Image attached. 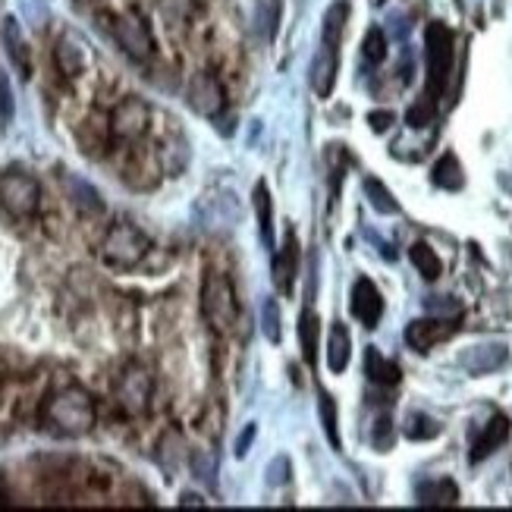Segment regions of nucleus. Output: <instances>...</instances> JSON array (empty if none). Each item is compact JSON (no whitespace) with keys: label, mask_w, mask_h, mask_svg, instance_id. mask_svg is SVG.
<instances>
[{"label":"nucleus","mask_w":512,"mask_h":512,"mask_svg":"<svg viewBox=\"0 0 512 512\" xmlns=\"http://www.w3.org/2000/svg\"><path fill=\"white\" fill-rule=\"evenodd\" d=\"M337 70H340V48L321 44L315 63H311V88H315L318 98H330L333 85H337Z\"/></svg>","instance_id":"ddd939ff"},{"label":"nucleus","mask_w":512,"mask_h":512,"mask_svg":"<svg viewBox=\"0 0 512 512\" xmlns=\"http://www.w3.org/2000/svg\"><path fill=\"white\" fill-rule=\"evenodd\" d=\"M365 195H368V202L377 214H399V202L390 195V189L381 180H374V176L365 180Z\"/></svg>","instance_id":"b1692460"},{"label":"nucleus","mask_w":512,"mask_h":512,"mask_svg":"<svg viewBox=\"0 0 512 512\" xmlns=\"http://www.w3.org/2000/svg\"><path fill=\"white\" fill-rule=\"evenodd\" d=\"M321 418H324V434L333 450H340V434H337V403L330 393H321Z\"/></svg>","instance_id":"bb28decb"},{"label":"nucleus","mask_w":512,"mask_h":512,"mask_svg":"<svg viewBox=\"0 0 512 512\" xmlns=\"http://www.w3.org/2000/svg\"><path fill=\"white\" fill-rule=\"evenodd\" d=\"M425 57H428V82H425V98L440 101L447 95L450 73H453V57H456V38L447 22H428L425 29Z\"/></svg>","instance_id":"f03ea898"},{"label":"nucleus","mask_w":512,"mask_h":512,"mask_svg":"<svg viewBox=\"0 0 512 512\" xmlns=\"http://www.w3.org/2000/svg\"><path fill=\"white\" fill-rule=\"evenodd\" d=\"M409 258H412V264L418 267V274L425 280H437L440 271H443L440 255L428 246V242H415V246L409 249Z\"/></svg>","instance_id":"5701e85b"},{"label":"nucleus","mask_w":512,"mask_h":512,"mask_svg":"<svg viewBox=\"0 0 512 512\" xmlns=\"http://www.w3.org/2000/svg\"><path fill=\"white\" fill-rule=\"evenodd\" d=\"M54 60H57V70H60L66 79L82 76V73H85V63H88L85 44H82L73 32L60 35L57 48H54Z\"/></svg>","instance_id":"4468645a"},{"label":"nucleus","mask_w":512,"mask_h":512,"mask_svg":"<svg viewBox=\"0 0 512 512\" xmlns=\"http://www.w3.org/2000/svg\"><path fill=\"white\" fill-rule=\"evenodd\" d=\"M418 503L421 506H456L459 503V487L450 478H437L418 487Z\"/></svg>","instance_id":"412c9836"},{"label":"nucleus","mask_w":512,"mask_h":512,"mask_svg":"<svg viewBox=\"0 0 512 512\" xmlns=\"http://www.w3.org/2000/svg\"><path fill=\"white\" fill-rule=\"evenodd\" d=\"M151 120V110L142 98H126L117 104V110L110 114V136L120 142H136L145 136Z\"/></svg>","instance_id":"423d86ee"},{"label":"nucleus","mask_w":512,"mask_h":512,"mask_svg":"<svg viewBox=\"0 0 512 512\" xmlns=\"http://www.w3.org/2000/svg\"><path fill=\"white\" fill-rule=\"evenodd\" d=\"M362 51H365V57L371 63H384V57H387V38H384V32L381 29H368Z\"/></svg>","instance_id":"7c9ffc66"},{"label":"nucleus","mask_w":512,"mask_h":512,"mask_svg":"<svg viewBox=\"0 0 512 512\" xmlns=\"http://www.w3.org/2000/svg\"><path fill=\"white\" fill-rule=\"evenodd\" d=\"M114 38L132 60H148L154 54V38H151L148 22L136 13L114 19Z\"/></svg>","instance_id":"0eeeda50"},{"label":"nucleus","mask_w":512,"mask_h":512,"mask_svg":"<svg viewBox=\"0 0 512 512\" xmlns=\"http://www.w3.org/2000/svg\"><path fill=\"white\" fill-rule=\"evenodd\" d=\"M368 123L374 132H387L396 123V117L390 114V110H374V114H368Z\"/></svg>","instance_id":"72a5a7b5"},{"label":"nucleus","mask_w":512,"mask_h":512,"mask_svg":"<svg viewBox=\"0 0 512 512\" xmlns=\"http://www.w3.org/2000/svg\"><path fill=\"white\" fill-rule=\"evenodd\" d=\"M151 249V239L132 224H117L110 227L104 242H101V258L117 267V271H132V267H139L142 258L148 255Z\"/></svg>","instance_id":"20e7f679"},{"label":"nucleus","mask_w":512,"mask_h":512,"mask_svg":"<svg viewBox=\"0 0 512 512\" xmlns=\"http://www.w3.org/2000/svg\"><path fill=\"white\" fill-rule=\"evenodd\" d=\"M431 180L434 186L440 189H447V192H459L465 186V176H462V164L459 158L450 151V154H443V158L434 164V173H431Z\"/></svg>","instance_id":"4be33fe9"},{"label":"nucleus","mask_w":512,"mask_h":512,"mask_svg":"<svg viewBox=\"0 0 512 512\" xmlns=\"http://www.w3.org/2000/svg\"><path fill=\"white\" fill-rule=\"evenodd\" d=\"M261 327H264V337L271 343H280L283 330H280V308H277V299H264L261 305Z\"/></svg>","instance_id":"393cba45"},{"label":"nucleus","mask_w":512,"mask_h":512,"mask_svg":"<svg viewBox=\"0 0 512 512\" xmlns=\"http://www.w3.org/2000/svg\"><path fill=\"white\" fill-rule=\"evenodd\" d=\"M202 315L217 333H230L239 321V302L236 289L227 274L208 271L202 283Z\"/></svg>","instance_id":"7ed1b4c3"},{"label":"nucleus","mask_w":512,"mask_h":512,"mask_svg":"<svg viewBox=\"0 0 512 512\" xmlns=\"http://www.w3.org/2000/svg\"><path fill=\"white\" fill-rule=\"evenodd\" d=\"M95 399L82 387H63L41 409L44 428L60 437H82L95 428Z\"/></svg>","instance_id":"f257e3e1"},{"label":"nucleus","mask_w":512,"mask_h":512,"mask_svg":"<svg viewBox=\"0 0 512 512\" xmlns=\"http://www.w3.org/2000/svg\"><path fill=\"white\" fill-rule=\"evenodd\" d=\"M85 4H98V0H85Z\"/></svg>","instance_id":"4c0bfd02"},{"label":"nucleus","mask_w":512,"mask_h":512,"mask_svg":"<svg viewBox=\"0 0 512 512\" xmlns=\"http://www.w3.org/2000/svg\"><path fill=\"white\" fill-rule=\"evenodd\" d=\"M456 330H459V318H456V321L421 318V321H412V324L406 327V343H409L415 352H431L437 343L450 340Z\"/></svg>","instance_id":"9b49d317"},{"label":"nucleus","mask_w":512,"mask_h":512,"mask_svg":"<svg viewBox=\"0 0 512 512\" xmlns=\"http://www.w3.org/2000/svg\"><path fill=\"white\" fill-rule=\"evenodd\" d=\"M349 359H352V337L346 324H333L330 330V343H327V365L333 374H343L349 368Z\"/></svg>","instance_id":"6ab92c4d"},{"label":"nucleus","mask_w":512,"mask_h":512,"mask_svg":"<svg viewBox=\"0 0 512 512\" xmlns=\"http://www.w3.org/2000/svg\"><path fill=\"white\" fill-rule=\"evenodd\" d=\"M318 337H321V318L311 308H305L299 315V343L311 368H318Z\"/></svg>","instance_id":"aec40b11"},{"label":"nucleus","mask_w":512,"mask_h":512,"mask_svg":"<svg viewBox=\"0 0 512 512\" xmlns=\"http://www.w3.org/2000/svg\"><path fill=\"white\" fill-rule=\"evenodd\" d=\"M189 107L195 110L198 117H208L214 120L220 110H224L227 98H224V85L214 73H198L192 82H189Z\"/></svg>","instance_id":"1a4fd4ad"},{"label":"nucleus","mask_w":512,"mask_h":512,"mask_svg":"<svg viewBox=\"0 0 512 512\" xmlns=\"http://www.w3.org/2000/svg\"><path fill=\"white\" fill-rule=\"evenodd\" d=\"M189 462H192V472L202 478V481H214V469H217V462L211 459V456H205V453H192L189 456Z\"/></svg>","instance_id":"473e14b6"},{"label":"nucleus","mask_w":512,"mask_h":512,"mask_svg":"<svg viewBox=\"0 0 512 512\" xmlns=\"http://www.w3.org/2000/svg\"><path fill=\"white\" fill-rule=\"evenodd\" d=\"M0 120L10 123L13 120V92H10V79L0 66Z\"/></svg>","instance_id":"2f4dec72"},{"label":"nucleus","mask_w":512,"mask_h":512,"mask_svg":"<svg viewBox=\"0 0 512 512\" xmlns=\"http://www.w3.org/2000/svg\"><path fill=\"white\" fill-rule=\"evenodd\" d=\"M252 440H255V425H249V428H246V437H239V440H236V456H239V459L249 453Z\"/></svg>","instance_id":"f704fd0d"},{"label":"nucleus","mask_w":512,"mask_h":512,"mask_svg":"<svg viewBox=\"0 0 512 512\" xmlns=\"http://www.w3.org/2000/svg\"><path fill=\"white\" fill-rule=\"evenodd\" d=\"M4 44H7V54H10L16 70H19V76L29 79V73H32L29 44H26V35H22V26L16 22V16H7L4 19Z\"/></svg>","instance_id":"dca6fc26"},{"label":"nucleus","mask_w":512,"mask_h":512,"mask_svg":"<svg viewBox=\"0 0 512 512\" xmlns=\"http://www.w3.org/2000/svg\"><path fill=\"white\" fill-rule=\"evenodd\" d=\"M283 472H286V459H277V462H274V469L267 472V475H271V484H283V481H286Z\"/></svg>","instance_id":"c9c22d12"},{"label":"nucleus","mask_w":512,"mask_h":512,"mask_svg":"<svg viewBox=\"0 0 512 512\" xmlns=\"http://www.w3.org/2000/svg\"><path fill=\"white\" fill-rule=\"evenodd\" d=\"M393 440H396L393 421H390V415H381V418H377V425H374V434H371V443H374V450L387 453V450L393 447Z\"/></svg>","instance_id":"c85d7f7f"},{"label":"nucleus","mask_w":512,"mask_h":512,"mask_svg":"<svg viewBox=\"0 0 512 512\" xmlns=\"http://www.w3.org/2000/svg\"><path fill=\"white\" fill-rule=\"evenodd\" d=\"M352 315L359 318L368 330H374L384 318V296L381 289H377L368 277H359L352 286Z\"/></svg>","instance_id":"9d476101"},{"label":"nucleus","mask_w":512,"mask_h":512,"mask_svg":"<svg viewBox=\"0 0 512 512\" xmlns=\"http://www.w3.org/2000/svg\"><path fill=\"white\" fill-rule=\"evenodd\" d=\"M252 202H255L258 230H261V242H264V249H267V252H274V249H277V242H274V205H271V192H267V183H264V180L255 186Z\"/></svg>","instance_id":"f3484780"},{"label":"nucleus","mask_w":512,"mask_h":512,"mask_svg":"<svg viewBox=\"0 0 512 512\" xmlns=\"http://www.w3.org/2000/svg\"><path fill=\"white\" fill-rule=\"evenodd\" d=\"M41 202V186L22 170L0 173V205L13 217H32Z\"/></svg>","instance_id":"39448f33"},{"label":"nucleus","mask_w":512,"mask_h":512,"mask_svg":"<svg viewBox=\"0 0 512 512\" xmlns=\"http://www.w3.org/2000/svg\"><path fill=\"white\" fill-rule=\"evenodd\" d=\"M296 277H299V242L293 230H286L283 249H274V283L283 296H293Z\"/></svg>","instance_id":"f8f14e48"},{"label":"nucleus","mask_w":512,"mask_h":512,"mask_svg":"<svg viewBox=\"0 0 512 512\" xmlns=\"http://www.w3.org/2000/svg\"><path fill=\"white\" fill-rule=\"evenodd\" d=\"M117 399L126 415H142L148 412V399H151V377L145 368L139 365H129L120 374V384H117Z\"/></svg>","instance_id":"6e6552de"},{"label":"nucleus","mask_w":512,"mask_h":512,"mask_svg":"<svg viewBox=\"0 0 512 512\" xmlns=\"http://www.w3.org/2000/svg\"><path fill=\"white\" fill-rule=\"evenodd\" d=\"M434 114H437V104L434 101H428V98H421L409 114H406V123L412 126V129H425L431 120H434Z\"/></svg>","instance_id":"c756f323"},{"label":"nucleus","mask_w":512,"mask_h":512,"mask_svg":"<svg viewBox=\"0 0 512 512\" xmlns=\"http://www.w3.org/2000/svg\"><path fill=\"white\" fill-rule=\"evenodd\" d=\"M440 434V425L428 415H409L406 421V437L409 440H434Z\"/></svg>","instance_id":"a878e982"},{"label":"nucleus","mask_w":512,"mask_h":512,"mask_svg":"<svg viewBox=\"0 0 512 512\" xmlns=\"http://www.w3.org/2000/svg\"><path fill=\"white\" fill-rule=\"evenodd\" d=\"M66 186H70V192L76 195L73 202L79 205V208H88V211H101V198H98V192L88 186V183H82V180H76V176H66Z\"/></svg>","instance_id":"cd10ccee"},{"label":"nucleus","mask_w":512,"mask_h":512,"mask_svg":"<svg viewBox=\"0 0 512 512\" xmlns=\"http://www.w3.org/2000/svg\"><path fill=\"white\" fill-rule=\"evenodd\" d=\"M365 374H368V381L381 384V387H396L399 381H403V371H399V365L384 359V355L377 352L374 346L365 349Z\"/></svg>","instance_id":"a211bd4d"},{"label":"nucleus","mask_w":512,"mask_h":512,"mask_svg":"<svg viewBox=\"0 0 512 512\" xmlns=\"http://www.w3.org/2000/svg\"><path fill=\"white\" fill-rule=\"evenodd\" d=\"M509 428L512 425H509L506 415H494L491 421H487L484 431L475 440V447H472V462H484L494 450H500L503 443H506V437H509Z\"/></svg>","instance_id":"2eb2a0df"},{"label":"nucleus","mask_w":512,"mask_h":512,"mask_svg":"<svg viewBox=\"0 0 512 512\" xmlns=\"http://www.w3.org/2000/svg\"><path fill=\"white\" fill-rule=\"evenodd\" d=\"M189 503H195V506H202V500H198V497H192V494H183V506H189Z\"/></svg>","instance_id":"e433bc0d"}]
</instances>
